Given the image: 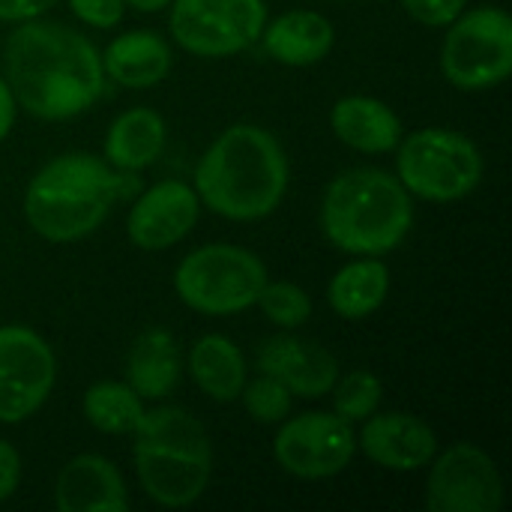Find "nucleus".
Here are the masks:
<instances>
[{
	"label": "nucleus",
	"mask_w": 512,
	"mask_h": 512,
	"mask_svg": "<svg viewBox=\"0 0 512 512\" xmlns=\"http://www.w3.org/2000/svg\"><path fill=\"white\" fill-rule=\"evenodd\" d=\"M3 78L18 108L45 123L72 120L105 93L99 48L81 30L48 18L21 21L9 33Z\"/></svg>",
	"instance_id": "obj_1"
},
{
	"label": "nucleus",
	"mask_w": 512,
	"mask_h": 512,
	"mask_svg": "<svg viewBox=\"0 0 512 512\" xmlns=\"http://www.w3.org/2000/svg\"><path fill=\"white\" fill-rule=\"evenodd\" d=\"M288 183L291 165L279 138L264 126L234 123L201 153L192 189L216 216L258 222L279 210Z\"/></svg>",
	"instance_id": "obj_2"
},
{
	"label": "nucleus",
	"mask_w": 512,
	"mask_h": 512,
	"mask_svg": "<svg viewBox=\"0 0 512 512\" xmlns=\"http://www.w3.org/2000/svg\"><path fill=\"white\" fill-rule=\"evenodd\" d=\"M138 189L135 174L114 171L93 153H60L48 159L24 189V219L48 243H75L90 237L111 207Z\"/></svg>",
	"instance_id": "obj_3"
},
{
	"label": "nucleus",
	"mask_w": 512,
	"mask_h": 512,
	"mask_svg": "<svg viewBox=\"0 0 512 512\" xmlns=\"http://www.w3.org/2000/svg\"><path fill=\"white\" fill-rule=\"evenodd\" d=\"M414 228L408 189L384 168L357 165L336 174L321 201V231L345 255L384 258Z\"/></svg>",
	"instance_id": "obj_4"
},
{
	"label": "nucleus",
	"mask_w": 512,
	"mask_h": 512,
	"mask_svg": "<svg viewBox=\"0 0 512 512\" xmlns=\"http://www.w3.org/2000/svg\"><path fill=\"white\" fill-rule=\"evenodd\" d=\"M132 435L135 477L153 504L183 510L201 501L213 477V444L192 411L180 405L150 408Z\"/></svg>",
	"instance_id": "obj_5"
},
{
	"label": "nucleus",
	"mask_w": 512,
	"mask_h": 512,
	"mask_svg": "<svg viewBox=\"0 0 512 512\" xmlns=\"http://www.w3.org/2000/svg\"><path fill=\"white\" fill-rule=\"evenodd\" d=\"M396 153V177L411 198L432 204L465 201L486 174L480 147L456 129L426 126L402 135Z\"/></svg>",
	"instance_id": "obj_6"
},
{
	"label": "nucleus",
	"mask_w": 512,
	"mask_h": 512,
	"mask_svg": "<svg viewBox=\"0 0 512 512\" xmlns=\"http://www.w3.org/2000/svg\"><path fill=\"white\" fill-rule=\"evenodd\" d=\"M267 279V264L252 249L234 243H207L192 249L177 264L174 291L186 309L225 318L252 309Z\"/></svg>",
	"instance_id": "obj_7"
},
{
	"label": "nucleus",
	"mask_w": 512,
	"mask_h": 512,
	"mask_svg": "<svg viewBox=\"0 0 512 512\" xmlns=\"http://www.w3.org/2000/svg\"><path fill=\"white\" fill-rule=\"evenodd\" d=\"M441 72L465 93L501 87L512 75L510 12L501 6H477L450 21L441 45Z\"/></svg>",
	"instance_id": "obj_8"
},
{
	"label": "nucleus",
	"mask_w": 512,
	"mask_h": 512,
	"mask_svg": "<svg viewBox=\"0 0 512 512\" xmlns=\"http://www.w3.org/2000/svg\"><path fill=\"white\" fill-rule=\"evenodd\" d=\"M168 9L171 39L207 60L243 54L267 24L264 0H171Z\"/></svg>",
	"instance_id": "obj_9"
},
{
	"label": "nucleus",
	"mask_w": 512,
	"mask_h": 512,
	"mask_svg": "<svg viewBox=\"0 0 512 512\" xmlns=\"http://www.w3.org/2000/svg\"><path fill=\"white\" fill-rule=\"evenodd\" d=\"M357 453L354 423L333 411H306L279 423L273 438L276 465L297 480H330L339 477Z\"/></svg>",
	"instance_id": "obj_10"
},
{
	"label": "nucleus",
	"mask_w": 512,
	"mask_h": 512,
	"mask_svg": "<svg viewBox=\"0 0 512 512\" xmlns=\"http://www.w3.org/2000/svg\"><path fill=\"white\" fill-rule=\"evenodd\" d=\"M57 384V357L30 327H0V423L18 426L39 414Z\"/></svg>",
	"instance_id": "obj_11"
},
{
	"label": "nucleus",
	"mask_w": 512,
	"mask_h": 512,
	"mask_svg": "<svg viewBox=\"0 0 512 512\" xmlns=\"http://www.w3.org/2000/svg\"><path fill=\"white\" fill-rule=\"evenodd\" d=\"M429 512H498L504 507V480L495 459L477 444H453L429 462Z\"/></svg>",
	"instance_id": "obj_12"
},
{
	"label": "nucleus",
	"mask_w": 512,
	"mask_h": 512,
	"mask_svg": "<svg viewBox=\"0 0 512 512\" xmlns=\"http://www.w3.org/2000/svg\"><path fill=\"white\" fill-rule=\"evenodd\" d=\"M201 216L198 192L183 180H159L135 195L126 234L141 252H165L192 234Z\"/></svg>",
	"instance_id": "obj_13"
},
{
	"label": "nucleus",
	"mask_w": 512,
	"mask_h": 512,
	"mask_svg": "<svg viewBox=\"0 0 512 512\" xmlns=\"http://www.w3.org/2000/svg\"><path fill=\"white\" fill-rule=\"evenodd\" d=\"M357 450L378 468L393 474H414L429 468L441 444L435 429L408 411H384L363 420L357 432Z\"/></svg>",
	"instance_id": "obj_14"
},
{
	"label": "nucleus",
	"mask_w": 512,
	"mask_h": 512,
	"mask_svg": "<svg viewBox=\"0 0 512 512\" xmlns=\"http://www.w3.org/2000/svg\"><path fill=\"white\" fill-rule=\"evenodd\" d=\"M258 372L285 384L294 399H324L339 378V360L321 342L282 330L261 342Z\"/></svg>",
	"instance_id": "obj_15"
},
{
	"label": "nucleus",
	"mask_w": 512,
	"mask_h": 512,
	"mask_svg": "<svg viewBox=\"0 0 512 512\" xmlns=\"http://www.w3.org/2000/svg\"><path fill=\"white\" fill-rule=\"evenodd\" d=\"M54 504L60 512H123L129 510V489L111 459L78 453L54 480Z\"/></svg>",
	"instance_id": "obj_16"
},
{
	"label": "nucleus",
	"mask_w": 512,
	"mask_h": 512,
	"mask_svg": "<svg viewBox=\"0 0 512 512\" xmlns=\"http://www.w3.org/2000/svg\"><path fill=\"white\" fill-rule=\"evenodd\" d=\"M102 54L105 78L129 90H150L174 69V51L156 30H129L114 36Z\"/></svg>",
	"instance_id": "obj_17"
},
{
	"label": "nucleus",
	"mask_w": 512,
	"mask_h": 512,
	"mask_svg": "<svg viewBox=\"0 0 512 512\" xmlns=\"http://www.w3.org/2000/svg\"><path fill=\"white\" fill-rule=\"evenodd\" d=\"M330 129L345 147L369 156L393 153L402 141L399 114L384 99L363 96V93L342 96L330 108Z\"/></svg>",
	"instance_id": "obj_18"
},
{
	"label": "nucleus",
	"mask_w": 512,
	"mask_h": 512,
	"mask_svg": "<svg viewBox=\"0 0 512 512\" xmlns=\"http://www.w3.org/2000/svg\"><path fill=\"white\" fill-rule=\"evenodd\" d=\"M258 42H264L267 57H273L276 63L303 69V66L321 63L333 51L336 30H333L330 18L321 12L288 9L264 24Z\"/></svg>",
	"instance_id": "obj_19"
},
{
	"label": "nucleus",
	"mask_w": 512,
	"mask_h": 512,
	"mask_svg": "<svg viewBox=\"0 0 512 512\" xmlns=\"http://www.w3.org/2000/svg\"><path fill=\"white\" fill-rule=\"evenodd\" d=\"M168 141V126L165 117L153 108H126L120 111L102 141V159L123 174H141L144 168H150Z\"/></svg>",
	"instance_id": "obj_20"
},
{
	"label": "nucleus",
	"mask_w": 512,
	"mask_h": 512,
	"mask_svg": "<svg viewBox=\"0 0 512 512\" xmlns=\"http://www.w3.org/2000/svg\"><path fill=\"white\" fill-rule=\"evenodd\" d=\"M183 378V354L171 330H144L126 354V384L150 402L168 399Z\"/></svg>",
	"instance_id": "obj_21"
},
{
	"label": "nucleus",
	"mask_w": 512,
	"mask_h": 512,
	"mask_svg": "<svg viewBox=\"0 0 512 512\" xmlns=\"http://www.w3.org/2000/svg\"><path fill=\"white\" fill-rule=\"evenodd\" d=\"M186 369L195 381V387L219 405H231L240 399L246 381H249V366L243 348L222 336V333H204L195 339L186 357Z\"/></svg>",
	"instance_id": "obj_22"
},
{
	"label": "nucleus",
	"mask_w": 512,
	"mask_h": 512,
	"mask_svg": "<svg viewBox=\"0 0 512 512\" xmlns=\"http://www.w3.org/2000/svg\"><path fill=\"white\" fill-rule=\"evenodd\" d=\"M390 267L372 255H354L351 264L339 267L327 285L330 309L345 321H363L375 315L390 294Z\"/></svg>",
	"instance_id": "obj_23"
},
{
	"label": "nucleus",
	"mask_w": 512,
	"mask_h": 512,
	"mask_svg": "<svg viewBox=\"0 0 512 512\" xmlns=\"http://www.w3.org/2000/svg\"><path fill=\"white\" fill-rule=\"evenodd\" d=\"M144 399L126 381H96L81 396V414L99 435H132L144 417Z\"/></svg>",
	"instance_id": "obj_24"
},
{
	"label": "nucleus",
	"mask_w": 512,
	"mask_h": 512,
	"mask_svg": "<svg viewBox=\"0 0 512 512\" xmlns=\"http://www.w3.org/2000/svg\"><path fill=\"white\" fill-rule=\"evenodd\" d=\"M255 306L261 309V315L279 327V330H300L309 324L312 318V297L306 294V288H300L297 282L288 279H276V282H264Z\"/></svg>",
	"instance_id": "obj_25"
},
{
	"label": "nucleus",
	"mask_w": 512,
	"mask_h": 512,
	"mask_svg": "<svg viewBox=\"0 0 512 512\" xmlns=\"http://www.w3.org/2000/svg\"><path fill=\"white\" fill-rule=\"evenodd\" d=\"M333 414H339L348 423H363L381 408L384 399V384L375 372L369 369H354L348 375H339L333 390Z\"/></svg>",
	"instance_id": "obj_26"
},
{
	"label": "nucleus",
	"mask_w": 512,
	"mask_h": 512,
	"mask_svg": "<svg viewBox=\"0 0 512 512\" xmlns=\"http://www.w3.org/2000/svg\"><path fill=\"white\" fill-rule=\"evenodd\" d=\"M240 402L249 414V420H255L258 426H279L282 420L291 417L294 411V396L285 384H279L270 375H258L252 381H246Z\"/></svg>",
	"instance_id": "obj_27"
},
{
	"label": "nucleus",
	"mask_w": 512,
	"mask_h": 512,
	"mask_svg": "<svg viewBox=\"0 0 512 512\" xmlns=\"http://www.w3.org/2000/svg\"><path fill=\"white\" fill-rule=\"evenodd\" d=\"M402 9L423 27H447L468 9V0H402Z\"/></svg>",
	"instance_id": "obj_28"
},
{
	"label": "nucleus",
	"mask_w": 512,
	"mask_h": 512,
	"mask_svg": "<svg viewBox=\"0 0 512 512\" xmlns=\"http://www.w3.org/2000/svg\"><path fill=\"white\" fill-rule=\"evenodd\" d=\"M72 15L96 30H111L126 15V0H69Z\"/></svg>",
	"instance_id": "obj_29"
},
{
	"label": "nucleus",
	"mask_w": 512,
	"mask_h": 512,
	"mask_svg": "<svg viewBox=\"0 0 512 512\" xmlns=\"http://www.w3.org/2000/svg\"><path fill=\"white\" fill-rule=\"evenodd\" d=\"M18 483H21V456L9 441L0 438V504L15 495Z\"/></svg>",
	"instance_id": "obj_30"
},
{
	"label": "nucleus",
	"mask_w": 512,
	"mask_h": 512,
	"mask_svg": "<svg viewBox=\"0 0 512 512\" xmlns=\"http://www.w3.org/2000/svg\"><path fill=\"white\" fill-rule=\"evenodd\" d=\"M54 6L57 0H0V21L3 24L33 21V18H42Z\"/></svg>",
	"instance_id": "obj_31"
},
{
	"label": "nucleus",
	"mask_w": 512,
	"mask_h": 512,
	"mask_svg": "<svg viewBox=\"0 0 512 512\" xmlns=\"http://www.w3.org/2000/svg\"><path fill=\"white\" fill-rule=\"evenodd\" d=\"M15 117H18V102L6 84V78L0 75V144L9 138L12 126H15Z\"/></svg>",
	"instance_id": "obj_32"
},
{
	"label": "nucleus",
	"mask_w": 512,
	"mask_h": 512,
	"mask_svg": "<svg viewBox=\"0 0 512 512\" xmlns=\"http://www.w3.org/2000/svg\"><path fill=\"white\" fill-rule=\"evenodd\" d=\"M171 0H126V6L138 9V12H159V9H168Z\"/></svg>",
	"instance_id": "obj_33"
}]
</instances>
